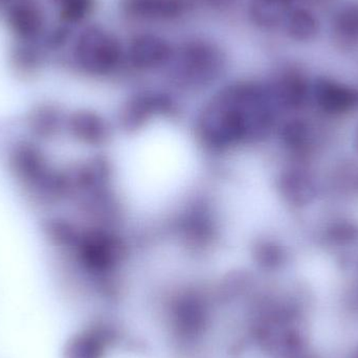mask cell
Masks as SVG:
<instances>
[{"instance_id":"obj_1","label":"cell","mask_w":358,"mask_h":358,"mask_svg":"<svg viewBox=\"0 0 358 358\" xmlns=\"http://www.w3.org/2000/svg\"><path fill=\"white\" fill-rule=\"evenodd\" d=\"M10 167L16 178L40 197L59 199L69 192L64 174L55 172L34 145H17L10 155Z\"/></svg>"},{"instance_id":"obj_2","label":"cell","mask_w":358,"mask_h":358,"mask_svg":"<svg viewBox=\"0 0 358 358\" xmlns=\"http://www.w3.org/2000/svg\"><path fill=\"white\" fill-rule=\"evenodd\" d=\"M174 59L172 73L178 83L185 85H206L222 73L225 58L218 46L208 41L187 42Z\"/></svg>"},{"instance_id":"obj_3","label":"cell","mask_w":358,"mask_h":358,"mask_svg":"<svg viewBox=\"0 0 358 358\" xmlns=\"http://www.w3.org/2000/svg\"><path fill=\"white\" fill-rule=\"evenodd\" d=\"M121 55L117 38L99 27L85 29L76 44V59L88 73H109L119 64Z\"/></svg>"},{"instance_id":"obj_4","label":"cell","mask_w":358,"mask_h":358,"mask_svg":"<svg viewBox=\"0 0 358 358\" xmlns=\"http://www.w3.org/2000/svg\"><path fill=\"white\" fill-rule=\"evenodd\" d=\"M313 94L317 106L328 115H344L352 110L358 103L355 90L332 80L317 81Z\"/></svg>"},{"instance_id":"obj_5","label":"cell","mask_w":358,"mask_h":358,"mask_svg":"<svg viewBox=\"0 0 358 358\" xmlns=\"http://www.w3.org/2000/svg\"><path fill=\"white\" fill-rule=\"evenodd\" d=\"M128 52L132 64L144 69L165 64L173 55L172 48L165 39L149 34L134 38Z\"/></svg>"},{"instance_id":"obj_6","label":"cell","mask_w":358,"mask_h":358,"mask_svg":"<svg viewBox=\"0 0 358 358\" xmlns=\"http://www.w3.org/2000/svg\"><path fill=\"white\" fill-rule=\"evenodd\" d=\"M124 6L138 18L174 19L191 13L197 0H125Z\"/></svg>"},{"instance_id":"obj_7","label":"cell","mask_w":358,"mask_h":358,"mask_svg":"<svg viewBox=\"0 0 358 358\" xmlns=\"http://www.w3.org/2000/svg\"><path fill=\"white\" fill-rule=\"evenodd\" d=\"M43 21V13L35 0H16L8 10L10 27L22 39L39 35Z\"/></svg>"},{"instance_id":"obj_8","label":"cell","mask_w":358,"mask_h":358,"mask_svg":"<svg viewBox=\"0 0 358 358\" xmlns=\"http://www.w3.org/2000/svg\"><path fill=\"white\" fill-rule=\"evenodd\" d=\"M292 3L294 0H250L248 13L258 27L271 29L285 21Z\"/></svg>"},{"instance_id":"obj_9","label":"cell","mask_w":358,"mask_h":358,"mask_svg":"<svg viewBox=\"0 0 358 358\" xmlns=\"http://www.w3.org/2000/svg\"><path fill=\"white\" fill-rule=\"evenodd\" d=\"M67 127L78 141L85 144H98L106 136L103 120L92 111H76L67 120Z\"/></svg>"},{"instance_id":"obj_10","label":"cell","mask_w":358,"mask_h":358,"mask_svg":"<svg viewBox=\"0 0 358 358\" xmlns=\"http://www.w3.org/2000/svg\"><path fill=\"white\" fill-rule=\"evenodd\" d=\"M271 94L282 105L298 108L306 99L307 84L302 75L296 71H288L278 80Z\"/></svg>"},{"instance_id":"obj_11","label":"cell","mask_w":358,"mask_h":358,"mask_svg":"<svg viewBox=\"0 0 358 358\" xmlns=\"http://www.w3.org/2000/svg\"><path fill=\"white\" fill-rule=\"evenodd\" d=\"M332 36L336 45L344 50L358 46V6L341 10L332 24Z\"/></svg>"},{"instance_id":"obj_12","label":"cell","mask_w":358,"mask_h":358,"mask_svg":"<svg viewBox=\"0 0 358 358\" xmlns=\"http://www.w3.org/2000/svg\"><path fill=\"white\" fill-rule=\"evenodd\" d=\"M284 23L286 33L296 41H311L319 33V21L310 10L305 8L292 10Z\"/></svg>"},{"instance_id":"obj_13","label":"cell","mask_w":358,"mask_h":358,"mask_svg":"<svg viewBox=\"0 0 358 358\" xmlns=\"http://www.w3.org/2000/svg\"><path fill=\"white\" fill-rule=\"evenodd\" d=\"M282 194L294 206H304L315 197V187L311 179L303 172L294 171L283 176Z\"/></svg>"},{"instance_id":"obj_14","label":"cell","mask_w":358,"mask_h":358,"mask_svg":"<svg viewBox=\"0 0 358 358\" xmlns=\"http://www.w3.org/2000/svg\"><path fill=\"white\" fill-rule=\"evenodd\" d=\"M62 115L56 107L43 105L34 109L29 117L31 129L44 138H52L60 130Z\"/></svg>"},{"instance_id":"obj_15","label":"cell","mask_w":358,"mask_h":358,"mask_svg":"<svg viewBox=\"0 0 358 358\" xmlns=\"http://www.w3.org/2000/svg\"><path fill=\"white\" fill-rule=\"evenodd\" d=\"M59 14L66 22H79L92 12L94 0H56Z\"/></svg>"},{"instance_id":"obj_16","label":"cell","mask_w":358,"mask_h":358,"mask_svg":"<svg viewBox=\"0 0 358 358\" xmlns=\"http://www.w3.org/2000/svg\"><path fill=\"white\" fill-rule=\"evenodd\" d=\"M208 6L214 8H229L235 3L236 0H203Z\"/></svg>"},{"instance_id":"obj_17","label":"cell","mask_w":358,"mask_h":358,"mask_svg":"<svg viewBox=\"0 0 358 358\" xmlns=\"http://www.w3.org/2000/svg\"><path fill=\"white\" fill-rule=\"evenodd\" d=\"M355 144H357V147L358 149V131H357V138H355Z\"/></svg>"},{"instance_id":"obj_18","label":"cell","mask_w":358,"mask_h":358,"mask_svg":"<svg viewBox=\"0 0 358 358\" xmlns=\"http://www.w3.org/2000/svg\"><path fill=\"white\" fill-rule=\"evenodd\" d=\"M357 358H358V352H357Z\"/></svg>"}]
</instances>
